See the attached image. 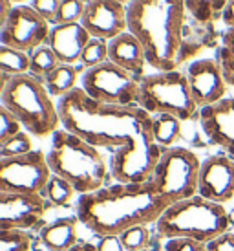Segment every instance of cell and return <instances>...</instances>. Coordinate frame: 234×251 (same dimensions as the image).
I'll use <instances>...</instances> for the list:
<instances>
[{"instance_id": "obj_1", "label": "cell", "mask_w": 234, "mask_h": 251, "mask_svg": "<svg viewBox=\"0 0 234 251\" xmlns=\"http://www.w3.org/2000/svg\"><path fill=\"white\" fill-rule=\"evenodd\" d=\"M57 106L62 128L97 149L110 151L114 180L119 183L150 180L165 149L154 140L152 114L145 108L104 105L88 98L79 86L59 99Z\"/></svg>"}, {"instance_id": "obj_2", "label": "cell", "mask_w": 234, "mask_h": 251, "mask_svg": "<svg viewBox=\"0 0 234 251\" xmlns=\"http://www.w3.org/2000/svg\"><path fill=\"white\" fill-rule=\"evenodd\" d=\"M168 207L150 180L112 183L81 195L75 203L79 222L101 237H121L134 226L156 224Z\"/></svg>"}, {"instance_id": "obj_3", "label": "cell", "mask_w": 234, "mask_h": 251, "mask_svg": "<svg viewBox=\"0 0 234 251\" xmlns=\"http://www.w3.org/2000/svg\"><path fill=\"white\" fill-rule=\"evenodd\" d=\"M185 0H132L128 31L143 44L146 63L158 72L176 70L187 59Z\"/></svg>"}, {"instance_id": "obj_4", "label": "cell", "mask_w": 234, "mask_h": 251, "mask_svg": "<svg viewBox=\"0 0 234 251\" xmlns=\"http://www.w3.org/2000/svg\"><path fill=\"white\" fill-rule=\"evenodd\" d=\"M51 147L48 151V163L51 173L70 181L79 195L95 193L110 185V161L97 147L71 134L66 128H59L51 134Z\"/></svg>"}, {"instance_id": "obj_5", "label": "cell", "mask_w": 234, "mask_h": 251, "mask_svg": "<svg viewBox=\"0 0 234 251\" xmlns=\"http://www.w3.org/2000/svg\"><path fill=\"white\" fill-rule=\"evenodd\" d=\"M0 99L2 106H6L21 121L26 132L35 138H44L59 130V106L53 103L41 77L22 74L2 81Z\"/></svg>"}, {"instance_id": "obj_6", "label": "cell", "mask_w": 234, "mask_h": 251, "mask_svg": "<svg viewBox=\"0 0 234 251\" xmlns=\"http://www.w3.org/2000/svg\"><path fill=\"white\" fill-rule=\"evenodd\" d=\"M231 216L221 203L205 200L196 195L188 200L172 203L165 209L156 222L159 237L172 240H192L209 244L211 240L229 231Z\"/></svg>"}, {"instance_id": "obj_7", "label": "cell", "mask_w": 234, "mask_h": 251, "mask_svg": "<svg viewBox=\"0 0 234 251\" xmlns=\"http://www.w3.org/2000/svg\"><path fill=\"white\" fill-rule=\"evenodd\" d=\"M139 103L148 114H170L181 121L192 119L200 114V106L196 105L190 92V84L187 74L179 70L158 72L141 79Z\"/></svg>"}, {"instance_id": "obj_8", "label": "cell", "mask_w": 234, "mask_h": 251, "mask_svg": "<svg viewBox=\"0 0 234 251\" xmlns=\"http://www.w3.org/2000/svg\"><path fill=\"white\" fill-rule=\"evenodd\" d=\"M200 169L201 161L192 151L170 147L163 151L150 181L166 205H172L198 195Z\"/></svg>"}, {"instance_id": "obj_9", "label": "cell", "mask_w": 234, "mask_h": 251, "mask_svg": "<svg viewBox=\"0 0 234 251\" xmlns=\"http://www.w3.org/2000/svg\"><path fill=\"white\" fill-rule=\"evenodd\" d=\"M139 83L141 79L110 61L88 68L81 75V88L86 92V96L104 105H138L141 92Z\"/></svg>"}, {"instance_id": "obj_10", "label": "cell", "mask_w": 234, "mask_h": 251, "mask_svg": "<svg viewBox=\"0 0 234 251\" xmlns=\"http://www.w3.org/2000/svg\"><path fill=\"white\" fill-rule=\"evenodd\" d=\"M51 169L48 156L41 151H31L15 158L0 160V193H26L42 195L46 191Z\"/></svg>"}, {"instance_id": "obj_11", "label": "cell", "mask_w": 234, "mask_h": 251, "mask_svg": "<svg viewBox=\"0 0 234 251\" xmlns=\"http://www.w3.org/2000/svg\"><path fill=\"white\" fill-rule=\"evenodd\" d=\"M49 31L51 28L48 21H44L31 6L21 4L13 7L9 19L0 26V42L2 46L31 53L48 44Z\"/></svg>"}, {"instance_id": "obj_12", "label": "cell", "mask_w": 234, "mask_h": 251, "mask_svg": "<svg viewBox=\"0 0 234 251\" xmlns=\"http://www.w3.org/2000/svg\"><path fill=\"white\" fill-rule=\"evenodd\" d=\"M49 203L42 195L0 193V229L41 231Z\"/></svg>"}, {"instance_id": "obj_13", "label": "cell", "mask_w": 234, "mask_h": 251, "mask_svg": "<svg viewBox=\"0 0 234 251\" xmlns=\"http://www.w3.org/2000/svg\"><path fill=\"white\" fill-rule=\"evenodd\" d=\"M81 24L94 39L112 41L128 31L126 6L119 0H90L86 2Z\"/></svg>"}, {"instance_id": "obj_14", "label": "cell", "mask_w": 234, "mask_h": 251, "mask_svg": "<svg viewBox=\"0 0 234 251\" xmlns=\"http://www.w3.org/2000/svg\"><path fill=\"white\" fill-rule=\"evenodd\" d=\"M198 195L216 203L234 198V160L227 154H212L201 161Z\"/></svg>"}, {"instance_id": "obj_15", "label": "cell", "mask_w": 234, "mask_h": 251, "mask_svg": "<svg viewBox=\"0 0 234 251\" xmlns=\"http://www.w3.org/2000/svg\"><path fill=\"white\" fill-rule=\"evenodd\" d=\"M185 74L190 84L192 98L200 110L225 99L223 96L227 90V83L216 59H198L188 64Z\"/></svg>"}, {"instance_id": "obj_16", "label": "cell", "mask_w": 234, "mask_h": 251, "mask_svg": "<svg viewBox=\"0 0 234 251\" xmlns=\"http://www.w3.org/2000/svg\"><path fill=\"white\" fill-rule=\"evenodd\" d=\"M198 118L209 141L221 147L234 160V98H225L216 105L201 108Z\"/></svg>"}, {"instance_id": "obj_17", "label": "cell", "mask_w": 234, "mask_h": 251, "mask_svg": "<svg viewBox=\"0 0 234 251\" xmlns=\"http://www.w3.org/2000/svg\"><path fill=\"white\" fill-rule=\"evenodd\" d=\"M90 39H92V35L84 29L81 22L55 24L49 31L48 46L53 50L59 63L75 64L77 61H81V55H83Z\"/></svg>"}, {"instance_id": "obj_18", "label": "cell", "mask_w": 234, "mask_h": 251, "mask_svg": "<svg viewBox=\"0 0 234 251\" xmlns=\"http://www.w3.org/2000/svg\"><path fill=\"white\" fill-rule=\"evenodd\" d=\"M108 61L138 79L145 77V64H148L143 44L130 31H124L108 41Z\"/></svg>"}, {"instance_id": "obj_19", "label": "cell", "mask_w": 234, "mask_h": 251, "mask_svg": "<svg viewBox=\"0 0 234 251\" xmlns=\"http://www.w3.org/2000/svg\"><path fill=\"white\" fill-rule=\"evenodd\" d=\"M77 216H62L46 224L39 231V240L48 251H68L77 240Z\"/></svg>"}, {"instance_id": "obj_20", "label": "cell", "mask_w": 234, "mask_h": 251, "mask_svg": "<svg viewBox=\"0 0 234 251\" xmlns=\"http://www.w3.org/2000/svg\"><path fill=\"white\" fill-rule=\"evenodd\" d=\"M152 134L161 149H170L181 136V119L170 114L152 116Z\"/></svg>"}, {"instance_id": "obj_21", "label": "cell", "mask_w": 234, "mask_h": 251, "mask_svg": "<svg viewBox=\"0 0 234 251\" xmlns=\"http://www.w3.org/2000/svg\"><path fill=\"white\" fill-rule=\"evenodd\" d=\"M77 68L73 64H59L55 70L51 72L46 79L44 84L48 92L51 94V98H64L66 94L77 88Z\"/></svg>"}, {"instance_id": "obj_22", "label": "cell", "mask_w": 234, "mask_h": 251, "mask_svg": "<svg viewBox=\"0 0 234 251\" xmlns=\"http://www.w3.org/2000/svg\"><path fill=\"white\" fill-rule=\"evenodd\" d=\"M231 0H185L187 11L201 26H209L221 19Z\"/></svg>"}, {"instance_id": "obj_23", "label": "cell", "mask_w": 234, "mask_h": 251, "mask_svg": "<svg viewBox=\"0 0 234 251\" xmlns=\"http://www.w3.org/2000/svg\"><path fill=\"white\" fill-rule=\"evenodd\" d=\"M0 72L11 77L29 74V53L9 46H0Z\"/></svg>"}, {"instance_id": "obj_24", "label": "cell", "mask_w": 234, "mask_h": 251, "mask_svg": "<svg viewBox=\"0 0 234 251\" xmlns=\"http://www.w3.org/2000/svg\"><path fill=\"white\" fill-rule=\"evenodd\" d=\"M216 61L220 64L225 83L234 86V28H227L221 35V42L216 51Z\"/></svg>"}, {"instance_id": "obj_25", "label": "cell", "mask_w": 234, "mask_h": 251, "mask_svg": "<svg viewBox=\"0 0 234 251\" xmlns=\"http://www.w3.org/2000/svg\"><path fill=\"white\" fill-rule=\"evenodd\" d=\"M59 64H61L59 59H57L53 50L49 48L48 44H44V46H41V48H37L35 51L29 53V74L35 77L46 79Z\"/></svg>"}, {"instance_id": "obj_26", "label": "cell", "mask_w": 234, "mask_h": 251, "mask_svg": "<svg viewBox=\"0 0 234 251\" xmlns=\"http://www.w3.org/2000/svg\"><path fill=\"white\" fill-rule=\"evenodd\" d=\"M77 191L73 189V185L66 181L64 178L57 175H51L48 185H46V191H44V196L49 200V203L53 205H59V207H68L71 200H73V195Z\"/></svg>"}, {"instance_id": "obj_27", "label": "cell", "mask_w": 234, "mask_h": 251, "mask_svg": "<svg viewBox=\"0 0 234 251\" xmlns=\"http://www.w3.org/2000/svg\"><path fill=\"white\" fill-rule=\"evenodd\" d=\"M31 246H33V237L29 231H0V251H31Z\"/></svg>"}, {"instance_id": "obj_28", "label": "cell", "mask_w": 234, "mask_h": 251, "mask_svg": "<svg viewBox=\"0 0 234 251\" xmlns=\"http://www.w3.org/2000/svg\"><path fill=\"white\" fill-rule=\"evenodd\" d=\"M31 134L29 132H19L11 136L9 140L0 141V160L2 158H15V156H22L33 151V143H31Z\"/></svg>"}, {"instance_id": "obj_29", "label": "cell", "mask_w": 234, "mask_h": 251, "mask_svg": "<svg viewBox=\"0 0 234 251\" xmlns=\"http://www.w3.org/2000/svg\"><path fill=\"white\" fill-rule=\"evenodd\" d=\"M106 61H108V41L92 37L81 55V64L88 70V68L106 63Z\"/></svg>"}, {"instance_id": "obj_30", "label": "cell", "mask_w": 234, "mask_h": 251, "mask_svg": "<svg viewBox=\"0 0 234 251\" xmlns=\"http://www.w3.org/2000/svg\"><path fill=\"white\" fill-rule=\"evenodd\" d=\"M119 238H121L124 251H143L148 248L150 231H148V226H134L124 231Z\"/></svg>"}, {"instance_id": "obj_31", "label": "cell", "mask_w": 234, "mask_h": 251, "mask_svg": "<svg viewBox=\"0 0 234 251\" xmlns=\"http://www.w3.org/2000/svg\"><path fill=\"white\" fill-rule=\"evenodd\" d=\"M84 7H86L84 0H61V7H59V15H57L55 24L81 22L84 15Z\"/></svg>"}, {"instance_id": "obj_32", "label": "cell", "mask_w": 234, "mask_h": 251, "mask_svg": "<svg viewBox=\"0 0 234 251\" xmlns=\"http://www.w3.org/2000/svg\"><path fill=\"white\" fill-rule=\"evenodd\" d=\"M22 128L24 126L21 125V121L6 106H0V141H6L15 134L22 132Z\"/></svg>"}, {"instance_id": "obj_33", "label": "cell", "mask_w": 234, "mask_h": 251, "mask_svg": "<svg viewBox=\"0 0 234 251\" xmlns=\"http://www.w3.org/2000/svg\"><path fill=\"white\" fill-rule=\"evenodd\" d=\"M29 6L33 7L44 21H48L49 24H55L59 7H61V0H31Z\"/></svg>"}, {"instance_id": "obj_34", "label": "cell", "mask_w": 234, "mask_h": 251, "mask_svg": "<svg viewBox=\"0 0 234 251\" xmlns=\"http://www.w3.org/2000/svg\"><path fill=\"white\" fill-rule=\"evenodd\" d=\"M163 251H207V248H205V244H200V242L172 238V240H166L165 242Z\"/></svg>"}, {"instance_id": "obj_35", "label": "cell", "mask_w": 234, "mask_h": 251, "mask_svg": "<svg viewBox=\"0 0 234 251\" xmlns=\"http://www.w3.org/2000/svg\"><path fill=\"white\" fill-rule=\"evenodd\" d=\"M207 251H234V233H223L205 244Z\"/></svg>"}, {"instance_id": "obj_36", "label": "cell", "mask_w": 234, "mask_h": 251, "mask_svg": "<svg viewBox=\"0 0 234 251\" xmlns=\"http://www.w3.org/2000/svg\"><path fill=\"white\" fill-rule=\"evenodd\" d=\"M99 251H124V248L119 237H104L99 246Z\"/></svg>"}, {"instance_id": "obj_37", "label": "cell", "mask_w": 234, "mask_h": 251, "mask_svg": "<svg viewBox=\"0 0 234 251\" xmlns=\"http://www.w3.org/2000/svg\"><path fill=\"white\" fill-rule=\"evenodd\" d=\"M221 21L227 28H234V0H231L225 7V11L221 15Z\"/></svg>"}, {"instance_id": "obj_38", "label": "cell", "mask_w": 234, "mask_h": 251, "mask_svg": "<svg viewBox=\"0 0 234 251\" xmlns=\"http://www.w3.org/2000/svg\"><path fill=\"white\" fill-rule=\"evenodd\" d=\"M0 4H2V9H0V26H2V24L9 19V15L13 11L15 4L11 0H0Z\"/></svg>"}, {"instance_id": "obj_39", "label": "cell", "mask_w": 234, "mask_h": 251, "mask_svg": "<svg viewBox=\"0 0 234 251\" xmlns=\"http://www.w3.org/2000/svg\"><path fill=\"white\" fill-rule=\"evenodd\" d=\"M68 251H99V246L92 244V242H77L73 248H70Z\"/></svg>"}, {"instance_id": "obj_40", "label": "cell", "mask_w": 234, "mask_h": 251, "mask_svg": "<svg viewBox=\"0 0 234 251\" xmlns=\"http://www.w3.org/2000/svg\"><path fill=\"white\" fill-rule=\"evenodd\" d=\"M11 2H13L15 6H21V4H24V2H28V0H11ZM29 2H31V0H29Z\"/></svg>"}, {"instance_id": "obj_41", "label": "cell", "mask_w": 234, "mask_h": 251, "mask_svg": "<svg viewBox=\"0 0 234 251\" xmlns=\"http://www.w3.org/2000/svg\"><path fill=\"white\" fill-rule=\"evenodd\" d=\"M119 2H123V4H124V6H128V4H130V2H132V0H119Z\"/></svg>"}, {"instance_id": "obj_42", "label": "cell", "mask_w": 234, "mask_h": 251, "mask_svg": "<svg viewBox=\"0 0 234 251\" xmlns=\"http://www.w3.org/2000/svg\"><path fill=\"white\" fill-rule=\"evenodd\" d=\"M84 2H90V0H84Z\"/></svg>"}, {"instance_id": "obj_43", "label": "cell", "mask_w": 234, "mask_h": 251, "mask_svg": "<svg viewBox=\"0 0 234 251\" xmlns=\"http://www.w3.org/2000/svg\"><path fill=\"white\" fill-rule=\"evenodd\" d=\"M143 251H148V250H143Z\"/></svg>"}]
</instances>
